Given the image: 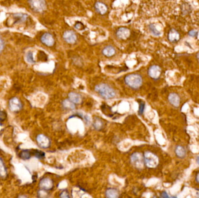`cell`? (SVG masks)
<instances>
[{"instance_id":"1","label":"cell","mask_w":199,"mask_h":198,"mask_svg":"<svg viewBox=\"0 0 199 198\" xmlns=\"http://www.w3.org/2000/svg\"><path fill=\"white\" fill-rule=\"evenodd\" d=\"M95 90L106 99H111L115 97V92L106 84H100L95 87Z\"/></svg>"},{"instance_id":"2","label":"cell","mask_w":199,"mask_h":198,"mask_svg":"<svg viewBox=\"0 0 199 198\" xmlns=\"http://www.w3.org/2000/svg\"><path fill=\"white\" fill-rule=\"evenodd\" d=\"M125 81L127 85L132 88H138L142 84L141 76L136 74H132L127 76Z\"/></svg>"},{"instance_id":"3","label":"cell","mask_w":199,"mask_h":198,"mask_svg":"<svg viewBox=\"0 0 199 198\" xmlns=\"http://www.w3.org/2000/svg\"><path fill=\"white\" fill-rule=\"evenodd\" d=\"M145 163L148 167L154 168L158 164V159L157 156L151 152H146L144 156Z\"/></svg>"},{"instance_id":"4","label":"cell","mask_w":199,"mask_h":198,"mask_svg":"<svg viewBox=\"0 0 199 198\" xmlns=\"http://www.w3.org/2000/svg\"><path fill=\"white\" fill-rule=\"evenodd\" d=\"M31 8L36 12H42L46 8L44 0H29Z\"/></svg>"},{"instance_id":"5","label":"cell","mask_w":199,"mask_h":198,"mask_svg":"<svg viewBox=\"0 0 199 198\" xmlns=\"http://www.w3.org/2000/svg\"><path fill=\"white\" fill-rule=\"evenodd\" d=\"M22 104L17 97H13L9 100L8 107L11 112H18L22 109Z\"/></svg>"},{"instance_id":"6","label":"cell","mask_w":199,"mask_h":198,"mask_svg":"<svg viewBox=\"0 0 199 198\" xmlns=\"http://www.w3.org/2000/svg\"><path fill=\"white\" fill-rule=\"evenodd\" d=\"M132 164L137 169H141L143 166V159L142 155L140 153L136 152L132 154L130 157Z\"/></svg>"},{"instance_id":"7","label":"cell","mask_w":199,"mask_h":198,"mask_svg":"<svg viewBox=\"0 0 199 198\" xmlns=\"http://www.w3.org/2000/svg\"><path fill=\"white\" fill-rule=\"evenodd\" d=\"M37 143L41 148H47L50 146V141L47 136L44 134H38L36 137Z\"/></svg>"},{"instance_id":"8","label":"cell","mask_w":199,"mask_h":198,"mask_svg":"<svg viewBox=\"0 0 199 198\" xmlns=\"http://www.w3.org/2000/svg\"><path fill=\"white\" fill-rule=\"evenodd\" d=\"M148 75L150 77L153 79H157L160 77L161 73V69L160 66L157 65H153L150 67L148 71Z\"/></svg>"},{"instance_id":"9","label":"cell","mask_w":199,"mask_h":198,"mask_svg":"<svg viewBox=\"0 0 199 198\" xmlns=\"http://www.w3.org/2000/svg\"><path fill=\"white\" fill-rule=\"evenodd\" d=\"M64 40L69 44H73L76 41V36L75 33L71 30H68L64 32L63 34Z\"/></svg>"},{"instance_id":"10","label":"cell","mask_w":199,"mask_h":198,"mask_svg":"<svg viewBox=\"0 0 199 198\" xmlns=\"http://www.w3.org/2000/svg\"><path fill=\"white\" fill-rule=\"evenodd\" d=\"M168 101L170 103V104L173 106H174L175 108H178L179 106L181 99H180L179 96L176 93H175V92L171 93L168 95Z\"/></svg>"},{"instance_id":"11","label":"cell","mask_w":199,"mask_h":198,"mask_svg":"<svg viewBox=\"0 0 199 198\" xmlns=\"http://www.w3.org/2000/svg\"><path fill=\"white\" fill-rule=\"evenodd\" d=\"M39 187L43 190H50L53 187V182L50 178H45L40 181Z\"/></svg>"},{"instance_id":"12","label":"cell","mask_w":199,"mask_h":198,"mask_svg":"<svg viewBox=\"0 0 199 198\" xmlns=\"http://www.w3.org/2000/svg\"><path fill=\"white\" fill-rule=\"evenodd\" d=\"M168 38L171 43H176L180 39V34L175 28H172L170 30V31L168 33Z\"/></svg>"},{"instance_id":"13","label":"cell","mask_w":199,"mask_h":198,"mask_svg":"<svg viewBox=\"0 0 199 198\" xmlns=\"http://www.w3.org/2000/svg\"><path fill=\"white\" fill-rule=\"evenodd\" d=\"M41 42L47 46H52L54 43V40L53 36L48 33H44L41 37Z\"/></svg>"},{"instance_id":"14","label":"cell","mask_w":199,"mask_h":198,"mask_svg":"<svg viewBox=\"0 0 199 198\" xmlns=\"http://www.w3.org/2000/svg\"><path fill=\"white\" fill-rule=\"evenodd\" d=\"M175 153L178 158L183 159L186 155V151L184 147L181 145H178L176 146L175 149Z\"/></svg>"},{"instance_id":"15","label":"cell","mask_w":199,"mask_h":198,"mask_svg":"<svg viewBox=\"0 0 199 198\" xmlns=\"http://www.w3.org/2000/svg\"><path fill=\"white\" fill-rule=\"evenodd\" d=\"M130 35V31L127 28H121L117 32V36L121 39H126Z\"/></svg>"},{"instance_id":"16","label":"cell","mask_w":199,"mask_h":198,"mask_svg":"<svg viewBox=\"0 0 199 198\" xmlns=\"http://www.w3.org/2000/svg\"><path fill=\"white\" fill-rule=\"evenodd\" d=\"M14 22V23H20L25 22L27 19V16L23 14H15L13 16Z\"/></svg>"},{"instance_id":"17","label":"cell","mask_w":199,"mask_h":198,"mask_svg":"<svg viewBox=\"0 0 199 198\" xmlns=\"http://www.w3.org/2000/svg\"><path fill=\"white\" fill-rule=\"evenodd\" d=\"M95 9L101 15L104 14L107 10V8L106 5L104 4H103L102 2H97L96 3Z\"/></svg>"},{"instance_id":"18","label":"cell","mask_w":199,"mask_h":198,"mask_svg":"<svg viewBox=\"0 0 199 198\" xmlns=\"http://www.w3.org/2000/svg\"><path fill=\"white\" fill-rule=\"evenodd\" d=\"M7 176V170L3 162V160L0 157V178H5Z\"/></svg>"},{"instance_id":"19","label":"cell","mask_w":199,"mask_h":198,"mask_svg":"<svg viewBox=\"0 0 199 198\" xmlns=\"http://www.w3.org/2000/svg\"><path fill=\"white\" fill-rule=\"evenodd\" d=\"M69 98L71 101L75 104H79L81 102V97L77 93L71 92L69 94Z\"/></svg>"},{"instance_id":"20","label":"cell","mask_w":199,"mask_h":198,"mask_svg":"<svg viewBox=\"0 0 199 198\" xmlns=\"http://www.w3.org/2000/svg\"><path fill=\"white\" fill-rule=\"evenodd\" d=\"M181 12L183 15H188L191 10V7L190 4L187 2H183L181 6Z\"/></svg>"},{"instance_id":"21","label":"cell","mask_w":199,"mask_h":198,"mask_svg":"<svg viewBox=\"0 0 199 198\" xmlns=\"http://www.w3.org/2000/svg\"><path fill=\"white\" fill-rule=\"evenodd\" d=\"M115 52V50L114 47L111 46H108L104 48L103 50V54L106 56H111Z\"/></svg>"},{"instance_id":"22","label":"cell","mask_w":199,"mask_h":198,"mask_svg":"<svg viewBox=\"0 0 199 198\" xmlns=\"http://www.w3.org/2000/svg\"><path fill=\"white\" fill-rule=\"evenodd\" d=\"M106 196L108 198H115L119 196V194L117 190L115 189H109L106 192Z\"/></svg>"},{"instance_id":"23","label":"cell","mask_w":199,"mask_h":198,"mask_svg":"<svg viewBox=\"0 0 199 198\" xmlns=\"http://www.w3.org/2000/svg\"><path fill=\"white\" fill-rule=\"evenodd\" d=\"M148 28H149V30L150 32H151V33L154 36H161V33L157 28V27L155 26V25L153 24V23H152V24H150L149 26H148Z\"/></svg>"},{"instance_id":"24","label":"cell","mask_w":199,"mask_h":198,"mask_svg":"<svg viewBox=\"0 0 199 198\" xmlns=\"http://www.w3.org/2000/svg\"><path fill=\"white\" fill-rule=\"evenodd\" d=\"M63 106L65 109H68V110H73L75 108L72 102L68 99H66V100H63Z\"/></svg>"},{"instance_id":"25","label":"cell","mask_w":199,"mask_h":198,"mask_svg":"<svg viewBox=\"0 0 199 198\" xmlns=\"http://www.w3.org/2000/svg\"><path fill=\"white\" fill-rule=\"evenodd\" d=\"M31 156H32V153L29 150H23L19 154V157L23 160L29 159Z\"/></svg>"},{"instance_id":"26","label":"cell","mask_w":199,"mask_h":198,"mask_svg":"<svg viewBox=\"0 0 199 198\" xmlns=\"http://www.w3.org/2000/svg\"><path fill=\"white\" fill-rule=\"evenodd\" d=\"M26 61L29 63H35V60H34V58H33V54L31 51H29L28 52H27L26 55Z\"/></svg>"},{"instance_id":"27","label":"cell","mask_w":199,"mask_h":198,"mask_svg":"<svg viewBox=\"0 0 199 198\" xmlns=\"http://www.w3.org/2000/svg\"><path fill=\"white\" fill-rule=\"evenodd\" d=\"M34 155L35 157H36L38 159H43L44 156H45V154L44 152H41V151H36L35 152H34Z\"/></svg>"},{"instance_id":"28","label":"cell","mask_w":199,"mask_h":198,"mask_svg":"<svg viewBox=\"0 0 199 198\" xmlns=\"http://www.w3.org/2000/svg\"><path fill=\"white\" fill-rule=\"evenodd\" d=\"M188 34L189 36H190V37H196L197 36L198 34V32L196 30H191L188 33Z\"/></svg>"},{"instance_id":"29","label":"cell","mask_w":199,"mask_h":198,"mask_svg":"<svg viewBox=\"0 0 199 198\" xmlns=\"http://www.w3.org/2000/svg\"><path fill=\"white\" fill-rule=\"evenodd\" d=\"M6 118V113L3 111H0V121H4Z\"/></svg>"},{"instance_id":"30","label":"cell","mask_w":199,"mask_h":198,"mask_svg":"<svg viewBox=\"0 0 199 198\" xmlns=\"http://www.w3.org/2000/svg\"><path fill=\"white\" fill-rule=\"evenodd\" d=\"M145 109V104L142 102V104L140 105V108H139V113L140 114H142Z\"/></svg>"},{"instance_id":"31","label":"cell","mask_w":199,"mask_h":198,"mask_svg":"<svg viewBox=\"0 0 199 198\" xmlns=\"http://www.w3.org/2000/svg\"><path fill=\"white\" fill-rule=\"evenodd\" d=\"M4 46V42H3L2 40L1 39V38L0 37V52H1L3 50Z\"/></svg>"},{"instance_id":"32","label":"cell","mask_w":199,"mask_h":198,"mask_svg":"<svg viewBox=\"0 0 199 198\" xmlns=\"http://www.w3.org/2000/svg\"><path fill=\"white\" fill-rule=\"evenodd\" d=\"M83 25H82L81 23H77L75 25V28H77L78 30H81V28H83Z\"/></svg>"},{"instance_id":"33","label":"cell","mask_w":199,"mask_h":198,"mask_svg":"<svg viewBox=\"0 0 199 198\" xmlns=\"http://www.w3.org/2000/svg\"><path fill=\"white\" fill-rule=\"evenodd\" d=\"M61 197L62 198H67L69 197V195L66 192H63L61 194Z\"/></svg>"},{"instance_id":"34","label":"cell","mask_w":199,"mask_h":198,"mask_svg":"<svg viewBox=\"0 0 199 198\" xmlns=\"http://www.w3.org/2000/svg\"><path fill=\"white\" fill-rule=\"evenodd\" d=\"M161 196L164 197V198H169L170 197L166 192H164L162 193Z\"/></svg>"},{"instance_id":"35","label":"cell","mask_w":199,"mask_h":198,"mask_svg":"<svg viewBox=\"0 0 199 198\" xmlns=\"http://www.w3.org/2000/svg\"><path fill=\"white\" fill-rule=\"evenodd\" d=\"M196 181L199 184V172L196 175Z\"/></svg>"},{"instance_id":"36","label":"cell","mask_w":199,"mask_h":198,"mask_svg":"<svg viewBox=\"0 0 199 198\" xmlns=\"http://www.w3.org/2000/svg\"><path fill=\"white\" fill-rule=\"evenodd\" d=\"M196 58H197V59L198 61V62H199V51L197 52V54L196 55Z\"/></svg>"},{"instance_id":"37","label":"cell","mask_w":199,"mask_h":198,"mask_svg":"<svg viewBox=\"0 0 199 198\" xmlns=\"http://www.w3.org/2000/svg\"><path fill=\"white\" fill-rule=\"evenodd\" d=\"M196 162H197V163L199 165V156H198L196 158Z\"/></svg>"}]
</instances>
